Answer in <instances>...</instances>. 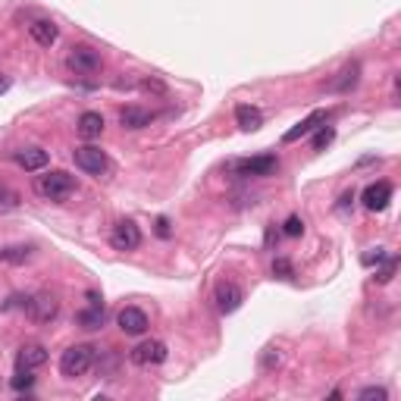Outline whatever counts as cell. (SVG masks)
I'll return each instance as SVG.
<instances>
[{
    "mask_svg": "<svg viewBox=\"0 0 401 401\" xmlns=\"http://www.w3.org/2000/svg\"><path fill=\"white\" fill-rule=\"evenodd\" d=\"M273 276L292 279V276H295V266H292V261H288V257H276V261H273Z\"/></svg>",
    "mask_w": 401,
    "mask_h": 401,
    "instance_id": "603a6c76",
    "label": "cell"
},
{
    "mask_svg": "<svg viewBox=\"0 0 401 401\" xmlns=\"http://www.w3.org/2000/svg\"><path fill=\"white\" fill-rule=\"evenodd\" d=\"M167 342H160V339H147V342H141L132 348V364H138V367H157V364H163L167 360Z\"/></svg>",
    "mask_w": 401,
    "mask_h": 401,
    "instance_id": "5b68a950",
    "label": "cell"
},
{
    "mask_svg": "<svg viewBox=\"0 0 401 401\" xmlns=\"http://www.w3.org/2000/svg\"><path fill=\"white\" fill-rule=\"evenodd\" d=\"M382 266H380V270H376V282H389L392 276H395V266H398V257L395 254H386V257H382V261H380Z\"/></svg>",
    "mask_w": 401,
    "mask_h": 401,
    "instance_id": "7402d4cb",
    "label": "cell"
},
{
    "mask_svg": "<svg viewBox=\"0 0 401 401\" xmlns=\"http://www.w3.org/2000/svg\"><path fill=\"white\" fill-rule=\"evenodd\" d=\"M75 132H78V135H82L85 141L100 138V132H104V116L94 113V110H85V113L78 116V123H75Z\"/></svg>",
    "mask_w": 401,
    "mask_h": 401,
    "instance_id": "e0dca14e",
    "label": "cell"
},
{
    "mask_svg": "<svg viewBox=\"0 0 401 401\" xmlns=\"http://www.w3.org/2000/svg\"><path fill=\"white\" fill-rule=\"evenodd\" d=\"M348 204H355V192H345L339 201V210H348Z\"/></svg>",
    "mask_w": 401,
    "mask_h": 401,
    "instance_id": "1f68e13d",
    "label": "cell"
},
{
    "mask_svg": "<svg viewBox=\"0 0 401 401\" xmlns=\"http://www.w3.org/2000/svg\"><path fill=\"white\" fill-rule=\"evenodd\" d=\"M73 160H75V167H78V170L91 172V176H100V172H107V167H110L107 154L100 151V147H94V145L75 147V151H73Z\"/></svg>",
    "mask_w": 401,
    "mask_h": 401,
    "instance_id": "277c9868",
    "label": "cell"
},
{
    "mask_svg": "<svg viewBox=\"0 0 401 401\" xmlns=\"http://www.w3.org/2000/svg\"><path fill=\"white\" fill-rule=\"evenodd\" d=\"M31 254H35V248L31 245H6V248H0V261L4 264H26V261H31Z\"/></svg>",
    "mask_w": 401,
    "mask_h": 401,
    "instance_id": "ffe728a7",
    "label": "cell"
},
{
    "mask_svg": "<svg viewBox=\"0 0 401 401\" xmlns=\"http://www.w3.org/2000/svg\"><path fill=\"white\" fill-rule=\"evenodd\" d=\"M110 245H113L116 251H135L141 245L138 223H132V219H120V223L113 226V232H110Z\"/></svg>",
    "mask_w": 401,
    "mask_h": 401,
    "instance_id": "52a82bcc",
    "label": "cell"
},
{
    "mask_svg": "<svg viewBox=\"0 0 401 401\" xmlns=\"http://www.w3.org/2000/svg\"><path fill=\"white\" fill-rule=\"evenodd\" d=\"M141 88H145V91H157V94H163V82H154V78H145V82H141Z\"/></svg>",
    "mask_w": 401,
    "mask_h": 401,
    "instance_id": "4dcf8cb0",
    "label": "cell"
},
{
    "mask_svg": "<svg viewBox=\"0 0 401 401\" xmlns=\"http://www.w3.org/2000/svg\"><path fill=\"white\" fill-rule=\"evenodd\" d=\"M273 364H279V351H276V348H266V355H264V370H270Z\"/></svg>",
    "mask_w": 401,
    "mask_h": 401,
    "instance_id": "83f0119b",
    "label": "cell"
},
{
    "mask_svg": "<svg viewBox=\"0 0 401 401\" xmlns=\"http://www.w3.org/2000/svg\"><path fill=\"white\" fill-rule=\"evenodd\" d=\"M157 235H160V239H170V219L167 217L157 219Z\"/></svg>",
    "mask_w": 401,
    "mask_h": 401,
    "instance_id": "f546056e",
    "label": "cell"
},
{
    "mask_svg": "<svg viewBox=\"0 0 401 401\" xmlns=\"http://www.w3.org/2000/svg\"><path fill=\"white\" fill-rule=\"evenodd\" d=\"M6 88H10V78H6V75H0V94H4Z\"/></svg>",
    "mask_w": 401,
    "mask_h": 401,
    "instance_id": "d6a6232c",
    "label": "cell"
},
{
    "mask_svg": "<svg viewBox=\"0 0 401 401\" xmlns=\"http://www.w3.org/2000/svg\"><path fill=\"white\" fill-rule=\"evenodd\" d=\"M94 358H98V348L94 345H73V348L63 351L60 358V373L66 380H75V376H85L94 367Z\"/></svg>",
    "mask_w": 401,
    "mask_h": 401,
    "instance_id": "7a4b0ae2",
    "label": "cell"
},
{
    "mask_svg": "<svg viewBox=\"0 0 401 401\" xmlns=\"http://www.w3.org/2000/svg\"><path fill=\"white\" fill-rule=\"evenodd\" d=\"M392 201V182L386 179H380V182H370L364 188V207L373 210V214H380V210H386Z\"/></svg>",
    "mask_w": 401,
    "mask_h": 401,
    "instance_id": "30bf717a",
    "label": "cell"
},
{
    "mask_svg": "<svg viewBox=\"0 0 401 401\" xmlns=\"http://www.w3.org/2000/svg\"><path fill=\"white\" fill-rule=\"evenodd\" d=\"M28 35H31V41H35V44L51 47V44H57L60 28L53 26L51 19H35V22H31V26H28Z\"/></svg>",
    "mask_w": 401,
    "mask_h": 401,
    "instance_id": "2e32d148",
    "label": "cell"
},
{
    "mask_svg": "<svg viewBox=\"0 0 401 401\" xmlns=\"http://www.w3.org/2000/svg\"><path fill=\"white\" fill-rule=\"evenodd\" d=\"M376 251V254H364V264L367 266H373V264H380L382 261V257H386V251H382V248H373Z\"/></svg>",
    "mask_w": 401,
    "mask_h": 401,
    "instance_id": "f1b7e54d",
    "label": "cell"
},
{
    "mask_svg": "<svg viewBox=\"0 0 401 401\" xmlns=\"http://www.w3.org/2000/svg\"><path fill=\"white\" fill-rule=\"evenodd\" d=\"M333 138H335V129H333V125H329V129H326V125H320L317 138H313V147H317V151H320V147H326Z\"/></svg>",
    "mask_w": 401,
    "mask_h": 401,
    "instance_id": "4316f807",
    "label": "cell"
},
{
    "mask_svg": "<svg viewBox=\"0 0 401 401\" xmlns=\"http://www.w3.org/2000/svg\"><path fill=\"white\" fill-rule=\"evenodd\" d=\"M358 398H360V401H370V398L386 401V398H389V392L382 389V386H367V389H360V392H358Z\"/></svg>",
    "mask_w": 401,
    "mask_h": 401,
    "instance_id": "484cf974",
    "label": "cell"
},
{
    "mask_svg": "<svg viewBox=\"0 0 401 401\" xmlns=\"http://www.w3.org/2000/svg\"><path fill=\"white\" fill-rule=\"evenodd\" d=\"M75 323L82 326V329H100L107 323V311H104V304H91V308H85V311H78L75 313Z\"/></svg>",
    "mask_w": 401,
    "mask_h": 401,
    "instance_id": "ac0fdd59",
    "label": "cell"
},
{
    "mask_svg": "<svg viewBox=\"0 0 401 401\" xmlns=\"http://www.w3.org/2000/svg\"><path fill=\"white\" fill-rule=\"evenodd\" d=\"M358 73H360V66H358V63H351V66H345L342 69V78H339V82H333V85H329V88H333V91H348V88H355V85H358Z\"/></svg>",
    "mask_w": 401,
    "mask_h": 401,
    "instance_id": "44dd1931",
    "label": "cell"
},
{
    "mask_svg": "<svg viewBox=\"0 0 401 401\" xmlns=\"http://www.w3.org/2000/svg\"><path fill=\"white\" fill-rule=\"evenodd\" d=\"M47 364V348L44 345H22L19 358H16V370H38V367Z\"/></svg>",
    "mask_w": 401,
    "mask_h": 401,
    "instance_id": "7c38bea8",
    "label": "cell"
},
{
    "mask_svg": "<svg viewBox=\"0 0 401 401\" xmlns=\"http://www.w3.org/2000/svg\"><path fill=\"white\" fill-rule=\"evenodd\" d=\"M235 123H239L245 132H254V129H261L264 125V113L257 107H251V104H239L235 107Z\"/></svg>",
    "mask_w": 401,
    "mask_h": 401,
    "instance_id": "d6986e66",
    "label": "cell"
},
{
    "mask_svg": "<svg viewBox=\"0 0 401 401\" xmlns=\"http://www.w3.org/2000/svg\"><path fill=\"white\" fill-rule=\"evenodd\" d=\"M116 323H120V329L125 335H141L147 329V313L141 308H123L120 317H116Z\"/></svg>",
    "mask_w": 401,
    "mask_h": 401,
    "instance_id": "8fae6325",
    "label": "cell"
},
{
    "mask_svg": "<svg viewBox=\"0 0 401 401\" xmlns=\"http://www.w3.org/2000/svg\"><path fill=\"white\" fill-rule=\"evenodd\" d=\"M13 160L26 172H41L51 157H47V151H41V147H19V151L13 154Z\"/></svg>",
    "mask_w": 401,
    "mask_h": 401,
    "instance_id": "5bb4252c",
    "label": "cell"
},
{
    "mask_svg": "<svg viewBox=\"0 0 401 401\" xmlns=\"http://www.w3.org/2000/svg\"><path fill=\"white\" fill-rule=\"evenodd\" d=\"M16 204H19V194H16L10 185L0 182V210H10V207H16Z\"/></svg>",
    "mask_w": 401,
    "mask_h": 401,
    "instance_id": "cb8c5ba5",
    "label": "cell"
},
{
    "mask_svg": "<svg viewBox=\"0 0 401 401\" xmlns=\"http://www.w3.org/2000/svg\"><path fill=\"white\" fill-rule=\"evenodd\" d=\"M326 110H313L311 116H304L301 123L295 125V129H288L286 135H282V141H286V145H292V141H298V138H304V135H311V132H317L320 129V123H326Z\"/></svg>",
    "mask_w": 401,
    "mask_h": 401,
    "instance_id": "4fadbf2b",
    "label": "cell"
},
{
    "mask_svg": "<svg viewBox=\"0 0 401 401\" xmlns=\"http://www.w3.org/2000/svg\"><path fill=\"white\" fill-rule=\"evenodd\" d=\"M276 170H279V160H276L273 154L248 157V160H239V163H235V172H239V176H254V179H261V176H273Z\"/></svg>",
    "mask_w": 401,
    "mask_h": 401,
    "instance_id": "ba28073f",
    "label": "cell"
},
{
    "mask_svg": "<svg viewBox=\"0 0 401 401\" xmlns=\"http://www.w3.org/2000/svg\"><path fill=\"white\" fill-rule=\"evenodd\" d=\"M35 192L41 194L44 201H66L69 194L75 192V179L69 176L66 170H51V172L35 179Z\"/></svg>",
    "mask_w": 401,
    "mask_h": 401,
    "instance_id": "6da1fadb",
    "label": "cell"
},
{
    "mask_svg": "<svg viewBox=\"0 0 401 401\" xmlns=\"http://www.w3.org/2000/svg\"><path fill=\"white\" fill-rule=\"evenodd\" d=\"M282 232H286L288 239H298V235H304V219H301V217H288L286 226H282Z\"/></svg>",
    "mask_w": 401,
    "mask_h": 401,
    "instance_id": "d4e9b609",
    "label": "cell"
},
{
    "mask_svg": "<svg viewBox=\"0 0 401 401\" xmlns=\"http://www.w3.org/2000/svg\"><path fill=\"white\" fill-rule=\"evenodd\" d=\"M26 308L31 313V320H38V323H51V320L57 317V311H60V301L51 292H41L35 298H26Z\"/></svg>",
    "mask_w": 401,
    "mask_h": 401,
    "instance_id": "9c48e42d",
    "label": "cell"
},
{
    "mask_svg": "<svg viewBox=\"0 0 401 401\" xmlns=\"http://www.w3.org/2000/svg\"><path fill=\"white\" fill-rule=\"evenodd\" d=\"M66 66L78 75H94L100 69V53L94 51L91 44H75V47H69Z\"/></svg>",
    "mask_w": 401,
    "mask_h": 401,
    "instance_id": "3957f363",
    "label": "cell"
},
{
    "mask_svg": "<svg viewBox=\"0 0 401 401\" xmlns=\"http://www.w3.org/2000/svg\"><path fill=\"white\" fill-rule=\"evenodd\" d=\"M214 301H217V311L219 313H235L241 308V301H245V292H241L239 282H229L223 279L219 286L214 288Z\"/></svg>",
    "mask_w": 401,
    "mask_h": 401,
    "instance_id": "8992f818",
    "label": "cell"
},
{
    "mask_svg": "<svg viewBox=\"0 0 401 401\" xmlns=\"http://www.w3.org/2000/svg\"><path fill=\"white\" fill-rule=\"evenodd\" d=\"M157 120V116L151 113V110H145V107H123L120 110V125H123V129H132V132H135V129H145V125H151Z\"/></svg>",
    "mask_w": 401,
    "mask_h": 401,
    "instance_id": "9a60e30c",
    "label": "cell"
}]
</instances>
